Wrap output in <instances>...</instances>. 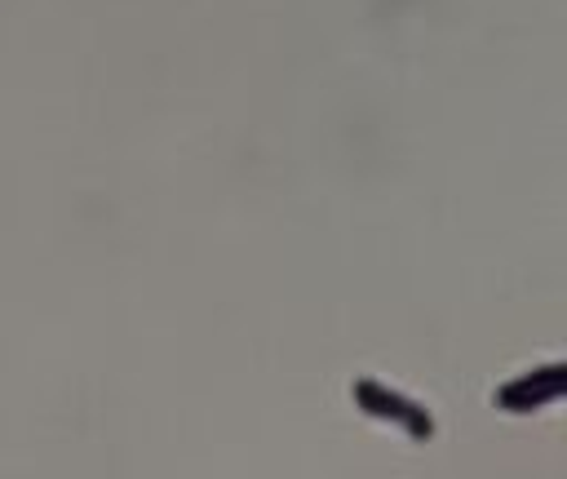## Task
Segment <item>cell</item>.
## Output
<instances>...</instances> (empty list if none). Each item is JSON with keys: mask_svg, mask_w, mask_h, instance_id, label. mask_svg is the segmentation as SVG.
<instances>
[{"mask_svg": "<svg viewBox=\"0 0 567 479\" xmlns=\"http://www.w3.org/2000/svg\"><path fill=\"white\" fill-rule=\"evenodd\" d=\"M350 395L359 400V409H364V413L390 417V422L408 426V435H417V440H426V435L435 431V417H430V409H421L417 400L390 391V386L373 382V377H355V382H350Z\"/></svg>", "mask_w": 567, "mask_h": 479, "instance_id": "6da1fadb", "label": "cell"}, {"mask_svg": "<svg viewBox=\"0 0 567 479\" xmlns=\"http://www.w3.org/2000/svg\"><path fill=\"white\" fill-rule=\"evenodd\" d=\"M563 386H567V364L554 360V364H545V369H532V373L514 377V382H505L497 391V404L501 409H510V413H528V409H536V404L559 400Z\"/></svg>", "mask_w": 567, "mask_h": 479, "instance_id": "7a4b0ae2", "label": "cell"}]
</instances>
